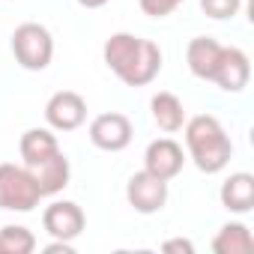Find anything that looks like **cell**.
I'll return each instance as SVG.
<instances>
[{
	"label": "cell",
	"instance_id": "obj_1",
	"mask_svg": "<svg viewBox=\"0 0 254 254\" xmlns=\"http://www.w3.org/2000/svg\"><path fill=\"white\" fill-rule=\"evenodd\" d=\"M105 66L126 87H147L162 72V48L135 33H114L102 48Z\"/></svg>",
	"mask_w": 254,
	"mask_h": 254
},
{
	"label": "cell",
	"instance_id": "obj_2",
	"mask_svg": "<svg viewBox=\"0 0 254 254\" xmlns=\"http://www.w3.org/2000/svg\"><path fill=\"white\" fill-rule=\"evenodd\" d=\"M183 126H186V147H189V156L197 165V171L218 174V171H224L230 165L233 144H230V138L224 132V126L218 123V117L197 114Z\"/></svg>",
	"mask_w": 254,
	"mask_h": 254
},
{
	"label": "cell",
	"instance_id": "obj_3",
	"mask_svg": "<svg viewBox=\"0 0 254 254\" xmlns=\"http://www.w3.org/2000/svg\"><path fill=\"white\" fill-rule=\"evenodd\" d=\"M39 200H42V191L24 165H12V162L0 165V209L30 212L33 206H39Z\"/></svg>",
	"mask_w": 254,
	"mask_h": 254
},
{
	"label": "cell",
	"instance_id": "obj_4",
	"mask_svg": "<svg viewBox=\"0 0 254 254\" xmlns=\"http://www.w3.org/2000/svg\"><path fill=\"white\" fill-rule=\"evenodd\" d=\"M12 54H15L18 66L27 69V72L48 69V63L54 57V39H51L48 27H42L36 21L18 24L15 33H12Z\"/></svg>",
	"mask_w": 254,
	"mask_h": 254
},
{
	"label": "cell",
	"instance_id": "obj_5",
	"mask_svg": "<svg viewBox=\"0 0 254 254\" xmlns=\"http://www.w3.org/2000/svg\"><path fill=\"white\" fill-rule=\"evenodd\" d=\"M135 138V126L132 120L120 114V111H108V114H99L93 117L90 123V144L96 150H105V153H120L132 144Z\"/></svg>",
	"mask_w": 254,
	"mask_h": 254
},
{
	"label": "cell",
	"instance_id": "obj_6",
	"mask_svg": "<svg viewBox=\"0 0 254 254\" xmlns=\"http://www.w3.org/2000/svg\"><path fill=\"white\" fill-rule=\"evenodd\" d=\"M45 120L54 132H75L87 120V102L75 90H60L45 102Z\"/></svg>",
	"mask_w": 254,
	"mask_h": 254
},
{
	"label": "cell",
	"instance_id": "obj_7",
	"mask_svg": "<svg viewBox=\"0 0 254 254\" xmlns=\"http://www.w3.org/2000/svg\"><path fill=\"white\" fill-rule=\"evenodd\" d=\"M126 197L135 206V212L153 215L168 203V180H159L150 171H138V174H132L129 186H126Z\"/></svg>",
	"mask_w": 254,
	"mask_h": 254
},
{
	"label": "cell",
	"instance_id": "obj_8",
	"mask_svg": "<svg viewBox=\"0 0 254 254\" xmlns=\"http://www.w3.org/2000/svg\"><path fill=\"white\" fill-rule=\"evenodd\" d=\"M42 227H45L54 239L72 242V239H78V236L84 233L87 215H84V209H81L78 203H72V200H57V203L45 206V212H42Z\"/></svg>",
	"mask_w": 254,
	"mask_h": 254
},
{
	"label": "cell",
	"instance_id": "obj_9",
	"mask_svg": "<svg viewBox=\"0 0 254 254\" xmlns=\"http://www.w3.org/2000/svg\"><path fill=\"white\" fill-rule=\"evenodd\" d=\"M248 78H251V63H248V54L242 48H221V57H218V66H215V75H212V84H218L224 93H242L248 87Z\"/></svg>",
	"mask_w": 254,
	"mask_h": 254
},
{
	"label": "cell",
	"instance_id": "obj_10",
	"mask_svg": "<svg viewBox=\"0 0 254 254\" xmlns=\"http://www.w3.org/2000/svg\"><path fill=\"white\" fill-rule=\"evenodd\" d=\"M186 165V156H183V147L171 138H159L147 147L144 153V171L156 174L159 180H174Z\"/></svg>",
	"mask_w": 254,
	"mask_h": 254
},
{
	"label": "cell",
	"instance_id": "obj_11",
	"mask_svg": "<svg viewBox=\"0 0 254 254\" xmlns=\"http://www.w3.org/2000/svg\"><path fill=\"white\" fill-rule=\"evenodd\" d=\"M27 171L33 174V180H36L42 197H51V194L63 191V189L69 186V177H72V165H69V159L63 156V150H57L54 156L42 159L39 165H33V168H27Z\"/></svg>",
	"mask_w": 254,
	"mask_h": 254
},
{
	"label": "cell",
	"instance_id": "obj_12",
	"mask_svg": "<svg viewBox=\"0 0 254 254\" xmlns=\"http://www.w3.org/2000/svg\"><path fill=\"white\" fill-rule=\"evenodd\" d=\"M221 42H215L212 36H194L189 45H186V63L191 69L194 78L200 81H212L215 75V66H218V57H221Z\"/></svg>",
	"mask_w": 254,
	"mask_h": 254
},
{
	"label": "cell",
	"instance_id": "obj_13",
	"mask_svg": "<svg viewBox=\"0 0 254 254\" xmlns=\"http://www.w3.org/2000/svg\"><path fill=\"white\" fill-rule=\"evenodd\" d=\"M218 197H221V206H224L227 212H236V215L251 212V206H254V177L245 174V171L230 174V177L221 183Z\"/></svg>",
	"mask_w": 254,
	"mask_h": 254
},
{
	"label": "cell",
	"instance_id": "obj_14",
	"mask_svg": "<svg viewBox=\"0 0 254 254\" xmlns=\"http://www.w3.org/2000/svg\"><path fill=\"white\" fill-rule=\"evenodd\" d=\"M150 108H153V120H156V126H159L162 132L174 135V132L183 129V123H186V108H183V102H180L174 93H168V90L156 93L153 102H150Z\"/></svg>",
	"mask_w": 254,
	"mask_h": 254
},
{
	"label": "cell",
	"instance_id": "obj_15",
	"mask_svg": "<svg viewBox=\"0 0 254 254\" xmlns=\"http://www.w3.org/2000/svg\"><path fill=\"white\" fill-rule=\"evenodd\" d=\"M18 150H21L24 168H33V165H39L42 159L54 156V153L60 150V144H57V138H54L48 129H27V132L21 135V141H18Z\"/></svg>",
	"mask_w": 254,
	"mask_h": 254
},
{
	"label": "cell",
	"instance_id": "obj_16",
	"mask_svg": "<svg viewBox=\"0 0 254 254\" xmlns=\"http://www.w3.org/2000/svg\"><path fill=\"white\" fill-rule=\"evenodd\" d=\"M212 251L215 254H251L254 251V236L242 221H230L215 233Z\"/></svg>",
	"mask_w": 254,
	"mask_h": 254
},
{
	"label": "cell",
	"instance_id": "obj_17",
	"mask_svg": "<svg viewBox=\"0 0 254 254\" xmlns=\"http://www.w3.org/2000/svg\"><path fill=\"white\" fill-rule=\"evenodd\" d=\"M36 248V236L21 224H6L0 230V254H30Z\"/></svg>",
	"mask_w": 254,
	"mask_h": 254
},
{
	"label": "cell",
	"instance_id": "obj_18",
	"mask_svg": "<svg viewBox=\"0 0 254 254\" xmlns=\"http://www.w3.org/2000/svg\"><path fill=\"white\" fill-rule=\"evenodd\" d=\"M242 6V0H200V9L215 18V21H224V18H233Z\"/></svg>",
	"mask_w": 254,
	"mask_h": 254
},
{
	"label": "cell",
	"instance_id": "obj_19",
	"mask_svg": "<svg viewBox=\"0 0 254 254\" xmlns=\"http://www.w3.org/2000/svg\"><path fill=\"white\" fill-rule=\"evenodd\" d=\"M180 3H183V0H138L141 12L150 15V18H165V15H171Z\"/></svg>",
	"mask_w": 254,
	"mask_h": 254
},
{
	"label": "cell",
	"instance_id": "obj_20",
	"mask_svg": "<svg viewBox=\"0 0 254 254\" xmlns=\"http://www.w3.org/2000/svg\"><path fill=\"white\" fill-rule=\"evenodd\" d=\"M162 251H168V254H194V245L189 239H168V242H162Z\"/></svg>",
	"mask_w": 254,
	"mask_h": 254
},
{
	"label": "cell",
	"instance_id": "obj_21",
	"mask_svg": "<svg viewBox=\"0 0 254 254\" xmlns=\"http://www.w3.org/2000/svg\"><path fill=\"white\" fill-rule=\"evenodd\" d=\"M78 3H81L84 9H102V6L108 3V0H78Z\"/></svg>",
	"mask_w": 254,
	"mask_h": 254
}]
</instances>
